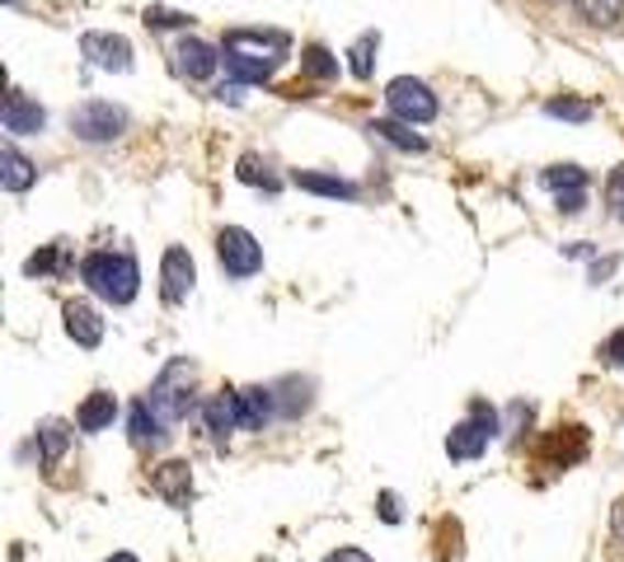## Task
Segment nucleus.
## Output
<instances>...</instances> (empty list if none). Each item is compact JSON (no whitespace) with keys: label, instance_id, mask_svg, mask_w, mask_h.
I'll return each mask as SVG.
<instances>
[{"label":"nucleus","instance_id":"nucleus-1","mask_svg":"<svg viewBox=\"0 0 624 562\" xmlns=\"http://www.w3.org/2000/svg\"><path fill=\"white\" fill-rule=\"evenodd\" d=\"M282 52H287V38L282 33H231L225 38V70L239 80V85H258V80H268L277 66H282Z\"/></svg>","mask_w":624,"mask_h":562},{"label":"nucleus","instance_id":"nucleus-2","mask_svg":"<svg viewBox=\"0 0 624 562\" xmlns=\"http://www.w3.org/2000/svg\"><path fill=\"white\" fill-rule=\"evenodd\" d=\"M80 277L109 305H132L136 291H142V268L127 254H90L80 262Z\"/></svg>","mask_w":624,"mask_h":562},{"label":"nucleus","instance_id":"nucleus-3","mask_svg":"<svg viewBox=\"0 0 624 562\" xmlns=\"http://www.w3.org/2000/svg\"><path fill=\"white\" fill-rule=\"evenodd\" d=\"M193 361H169L165 371H160V380L151 384V413L160 417V422H179L183 413H188V390H193Z\"/></svg>","mask_w":624,"mask_h":562},{"label":"nucleus","instance_id":"nucleus-4","mask_svg":"<svg viewBox=\"0 0 624 562\" xmlns=\"http://www.w3.org/2000/svg\"><path fill=\"white\" fill-rule=\"evenodd\" d=\"M216 258L231 277H254L258 268H264V244H258L245 225H225V231L216 235Z\"/></svg>","mask_w":624,"mask_h":562},{"label":"nucleus","instance_id":"nucleus-5","mask_svg":"<svg viewBox=\"0 0 624 562\" xmlns=\"http://www.w3.org/2000/svg\"><path fill=\"white\" fill-rule=\"evenodd\" d=\"M493 431H498L493 408H483V403H479L475 417H465V422H456V427H450V436H446V454H450V460H479V454L489 450Z\"/></svg>","mask_w":624,"mask_h":562},{"label":"nucleus","instance_id":"nucleus-6","mask_svg":"<svg viewBox=\"0 0 624 562\" xmlns=\"http://www.w3.org/2000/svg\"><path fill=\"white\" fill-rule=\"evenodd\" d=\"M386 103H390L394 117L409 122V127H413V122H432V117H437V94H432L423 80H409V76L390 80Z\"/></svg>","mask_w":624,"mask_h":562},{"label":"nucleus","instance_id":"nucleus-7","mask_svg":"<svg viewBox=\"0 0 624 562\" xmlns=\"http://www.w3.org/2000/svg\"><path fill=\"white\" fill-rule=\"evenodd\" d=\"M123 127H127V113L113 109V103H103V99L80 103L71 113V132L80 140H113V136H123Z\"/></svg>","mask_w":624,"mask_h":562},{"label":"nucleus","instance_id":"nucleus-8","mask_svg":"<svg viewBox=\"0 0 624 562\" xmlns=\"http://www.w3.org/2000/svg\"><path fill=\"white\" fill-rule=\"evenodd\" d=\"M193 281H198V268H193V254L188 249H165L160 258V291H165V301L169 305H183L188 301V291H193Z\"/></svg>","mask_w":624,"mask_h":562},{"label":"nucleus","instance_id":"nucleus-9","mask_svg":"<svg viewBox=\"0 0 624 562\" xmlns=\"http://www.w3.org/2000/svg\"><path fill=\"white\" fill-rule=\"evenodd\" d=\"M80 52L90 57L99 70H132V43L123 38V33H85L80 38Z\"/></svg>","mask_w":624,"mask_h":562},{"label":"nucleus","instance_id":"nucleus-10","mask_svg":"<svg viewBox=\"0 0 624 562\" xmlns=\"http://www.w3.org/2000/svg\"><path fill=\"white\" fill-rule=\"evenodd\" d=\"M151 487L160 492L169 506H188V497H193V469H188L183 460H165L151 473Z\"/></svg>","mask_w":624,"mask_h":562},{"label":"nucleus","instance_id":"nucleus-11","mask_svg":"<svg viewBox=\"0 0 624 562\" xmlns=\"http://www.w3.org/2000/svg\"><path fill=\"white\" fill-rule=\"evenodd\" d=\"M0 122H5V132H10V136H38V132H43V122H47V113H43L33 99L10 94V99H5V113H0Z\"/></svg>","mask_w":624,"mask_h":562},{"label":"nucleus","instance_id":"nucleus-12","mask_svg":"<svg viewBox=\"0 0 624 562\" xmlns=\"http://www.w3.org/2000/svg\"><path fill=\"white\" fill-rule=\"evenodd\" d=\"M66 333H71V342L80 347H99L103 342V319L90 301H71L66 305Z\"/></svg>","mask_w":624,"mask_h":562},{"label":"nucleus","instance_id":"nucleus-13","mask_svg":"<svg viewBox=\"0 0 624 562\" xmlns=\"http://www.w3.org/2000/svg\"><path fill=\"white\" fill-rule=\"evenodd\" d=\"M235 427H245V413H239V394H231V390H221V394H212L207 398V431L216 436H231Z\"/></svg>","mask_w":624,"mask_h":562},{"label":"nucleus","instance_id":"nucleus-14","mask_svg":"<svg viewBox=\"0 0 624 562\" xmlns=\"http://www.w3.org/2000/svg\"><path fill=\"white\" fill-rule=\"evenodd\" d=\"M175 57H179V70H183L188 80H207V76L216 70V61H221V57H216V47H212V43H202V38H183Z\"/></svg>","mask_w":624,"mask_h":562},{"label":"nucleus","instance_id":"nucleus-15","mask_svg":"<svg viewBox=\"0 0 624 562\" xmlns=\"http://www.w3.org/2000/svg\"><path fill=\"white\" fill-rule=\"evenodd\" d=\"M545 183L559 192V206H564V211H582V192H587V173H582V169L559 165V169L545 173Z\"/></svg>","mask_w":624,"mask_h":562},{"label":"nucleus","instance_id":"nucleus-16","mask_svg":"<svg viewBox=\"0 0 624 562\" xmlns=\"http://www.w3.org/2000/svg\"><path fill=\"white\" fill-rule=\"evenodd\" d=\"M113 417H118V398L113 394H90L80 403V413H76V427L80 431H103V427H113Z\"/></svg>","mask_w":624,"mask_h":562},{"label":"nucleus","instance_id":"nucleus-17","mask_svg":"<svg viewBox=\"0 0 624 562\" xmlns=\"http://www.w3.org/2000/svg\"><path fill=\"white\" fill-rule=\"evenodd\" d=\"M66 446H71V427H66L62 417H43L38 422V460L43 464H57Z\"/></svg>","mask_w":624,"mask_h":562},{"label":"nucleus","instance_id":"nucleus-18","mask_svg":"<svg viewBox=\"0 0 624 562\" xmlns=\"http://www.w3.org/2000/svg\"><path fill=\"white\" fill-rule=\"evenodd\" d=\"M33 179H38V169H33V160H24L14 146L0 150V183H5L10 192H29Z\"/></svg>","mask_w":624,"mask_h":562},{"label":"nucleus","instance_id":"nucleus-19","mask_svg":"<svg viewBox=\"0 0 624 562\" xmlns=\"http://www.w3.org/2000/svg\"><path fill=\"white\" fill-rule=\"evenodd\" d=\"M239 413H245V427L249 431H264L268 417H272V390H264V384L239 390Z\"/></svg>","mask_w":624,"mask_h":562},{"label":"nucleus","instance_id":"nucleus-20","mask_svg":"<svg viewBox=\"0 0 624 562\" xmlns=\"http://www.w3.org/2000/svg\"><path fill=\"white\" fill-rule=\"evenodd\" d=\"M297 188H305V192H320V198H357V188L353 183H343V179H334V173H315V169H305V173H297Z\"/></svg>","mask_w":624,"mask_h":562},{"label":"nucleus","instance_id":"nucleus-21","mask_svg":"<svg viewBox=\"0 0 624 562\" xmlns=\"http://www.w3.org/2000/svg\"><path fill=\"white\" fill-rule=\"evenodd\" d=\"M160 427H165V422L151 413V403H136V408H132V441L136 446H155L165 436Z\"/></svg>","mask_w":624,"mask_h":562},{"label":"nucleus","instance_id":"nucleus-22","mask_svg":"<svg viewBox=\"0 0 624 562\" xmlns=\"http://www.w3.org/2000/svg\"><path fill=\"white\" fill-rule=\"evenodd\" d=\"M371 132L380 136V140H390V146H400V150H427V140L423 136H413L409 132V122H371Z\"/></svg>","mask_w":624,"mask_h":562},{"label":"nucleus","instance_id":"nucleus-23","mask_svg":"<svg viewBox=\"0 0 624 562\" xmlns=\"http://www.w3.org/2000/svg\"><path fill=\"white\" fill-rule=\"evenodd\" d=\"M376 47H380L376 33H361V38L353 43L348 57H353V76H357V80H371V70H376Z\"/></svg>","mask_w":624,"mask_h":562},{"label":"nucleus","instance_id":"nucleus-24","mask_svg":"<svg viewBox=\"0 0 624 562\" xmlns=\"http://www.w3.org/2000/svg\"><path fill=\"white\" fill-rule=\"evenodd\" d=\"M545 113L564 117V122H587V117H592V103H582V99H549Z\"/></svg>","mask_w":624,"mask_h":562},{"label":"nucleus","instance_id":"nucleus-25","mask_svg":"<svg viewBox=\"0 0 624 562\" xmlns=\"http://www.w3.org/2000/svg\"><path fill=\"white\" fill-rule=\"evenodd\" d=\"M301 70H305V76H315V80H328V76H334V70H338V61L328 57L324 47H305V57H301Z\"/></svg>","mask_w":624,"mask_h":562},{"label":"nucleus","instance_id":"nucleus-26","mask_svg":"<svg viewBox=\"0 0 624 562\" xmlns=\"http://www.w3.org/2000/svg\"><path fill=\"white\" fill-rule=\"evenodd\" d=\"M578 5H582L587 20L611 24V20H620V5H624V0H578Z\"/></svg>","mask_w":624,"mask_h":562},{"label":"nucleus","instance_id":"nucleus-27","mask_svg":"<svg viewBox=\"0 0 624 562\" xmlns=\"http://www.w3.org/2000/svg\"><path fill=\"white\" fill-rule=\"evenodd\" d=\"M605 202H611V211L624 221V165H615L611 179H605Z\"/></svg>","mask_w":624,"mask_h":562},{"label":"nucleus","instance_id":"nucleus-28","mask_svg":"<svg viewBox=\"0 0 624 562\" xmlns=\"http://www.w3.org/2000/svg\"><path fill=\"white\" fill-rule=\"evenodd\" d=\"M57 258H62V249H57V244H47L43 254H33V258L24 262V272H29V277H47L52 268H57Z\"/></svg>","mask_w":624,"mask_h":562},{"label":"nucleus","instance_id":"nucleus-29","mask_svg":"<svg viewBox=\"0 0 624 562\" xmlns=\"http://www.w3.org/2000/svg\"><path fill=\"white\" fill-rule=\"evenodd\" d=\"M146 24H155V29H179V24H188V14L165 10V5H151V10H146Z\"/></svg>","mask_w":624,"mask_h":562},{"label":"nucleus","instance_id":"nucleus-30","mask_svg":"<svg viewBox=\"0 0 624 562\" xmlns=\"http://www.w3.org/2000/svg\"><path fill=\"white\" fill-rule=\"evenodd\" d=\"M324 562H376V558L361 549H334V553H324Z\"/></svg>","mask_w":624,"mask_h":562},{"label":"nucleus","instance_id":"nucleus-31","mask_svg":"<svg viewBox=\"0 0 624 562\" xmlns=\"http://www.w3.org/2000/svg\"><path fill=\"white\" fill-rule=\"evenodd\" d=\"M605 357H611L615 366H624V328L615 333V338H611V342H605Z\"/></svg>","mask_w":624,"mask_h":562},{"label":"nucleus","instance_id":"nucleus-32","mask_svg":"<svg viewBox=\"0 0 624 562\" xmlns=\"http://www.w3.org/2000/svg\"><path fill=\"white\" fill-rule=\"evenodd\" d=\"M380 516H386V520H400V502H394V492H386V497H380Z\"/></svg>","mask_w":624,"mask_h":562},{"label":"nucleus","instance_id":"nucleus-33","mask_svg":"<svg viewBox=\"0 0 624 562\" xmlns=\"http://www.w3.org/2000/svg\"><path fill=\"white\" fill-rule=\"evenodd\" d=\"M611 525H615V535H620V539H624V497H620V502H615V516H611Z\"/></svg>","mask_w":624,"mask_h":562},{"label":"nucleus","instance_id":"nucleus-34","mask_svg":"<svg viewBox=\"0 0 624 562\" xmlns=\"http://www.w3.org/2000/svg\"><path fill=\"white\" fill-rule=\"evenodd\" d=\"M103 562H136L132 553H113V558H103Z\"/></svg>","mask_w":624,"mask_h":562}]
</instances>
